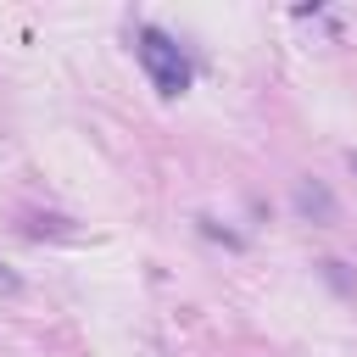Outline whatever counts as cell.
Wrapping results in <instances>:
<instances>
[{
  "instance_id": "1",
  "label": "cell",
  "mask_w": 357,
  "mask_h": 357,
  "mask_svg": "<svg viewBox=\"0 0 357 357\" xmlns=\"http://www.w3.org/2000/svg\"><path fill=\"white\" fill-rule=\"evenodd\" d=\"M139 67L151 73V84L162 89V95H184L190 89V61H184V50H178V39H167L162 28H139Z\"/></svg>"
},
{
  "instance_id": "2",
  "label": "cell",
  "mask_w": 357,
  "mask_h": 357,
  "mask_svg": "<svg viewBox=\"0 0 357 357\" xmlns=\"http://www.w3.org/2000/svg\"><path fill=\"white\" fill-rule=\"evenodd\" d=\"M296 212L301 218H312V223H335V195L324 190V184H296Z\"/></svg>"
},
{
  "instance_id": "3",
  "label": "cell",
  "mask_w": 357,
  "mask_h": 357,
  "mask_svg": "<svg viewBox=\"0 0 357 357\" xmlns=\"http://www.w3.org/2000/svg\"><path fill=\"white\" fill-rule=\"evenodd\" d=\"M324 279H329L340 296H357V279L346 273V262H335V257H329V262H324Z\"/></svg>"
},
{
  "instance_id": "4",
  "label": "cell",
  "mask_w": 357,
  "mask_h": 357,
  "mask_svg": "<svg viewBox=\"0 0 357 357\" xmlns=\"http://www.w3.org/2000/svg\"><path fill=\"white\" fill-rule=\"evenodd\" d=\"M17 290H22V279H17V273L0 262V296H17Z\"/></svg>"
},
{
  "instance_id": "5",
  "label": "cell",
  "mask_w": 357,
  "mask_h": 357,
  "mask_svg": "<svg viewBox=\"0 0 357 357\" xmlns=\"http://www.w3.org/2000/svg\"><path fill=\"white\" fill-rule=\"evenodd\" d=\"M351 167H357V151H351Z\"/></svg>"
}]
</instances>
